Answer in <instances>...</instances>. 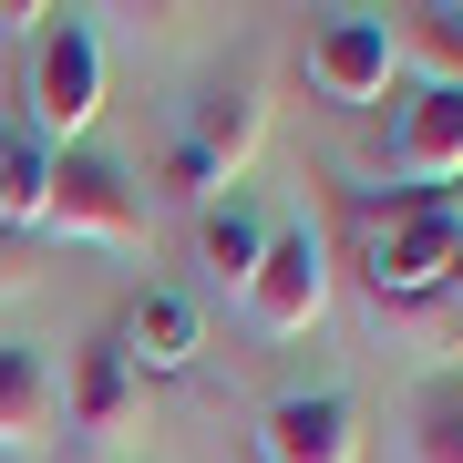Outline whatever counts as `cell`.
I'll return each mask as SVG.
<instances>
[{"label": "cell", "mask_w": 463, "mask_h": 463, "mask_svg": "<svg viewBox=\"0 0 463 463\" xmlns=\"http://www.w3.org/2000/svg\"><path fill=\"white\" fill-rule=\"evenodd\" d=\"M258 463H361V402L350 392H288L258 412Z\"/></svg>", "instance_id": "52a82bcc"}, {"label": "cell", "mask_w": 463, "mask_h": 463, "mask_svg": "<svg viewBox=\"0 0 463 463\" xmlns=\"http://www.w3.org/2000/svg\"><path fill=\"white\" fill-rule=\"evenodd\" d=\"M134 412H145V381H134V361L114 350V330L83 340V361H72V392H62V422L83 432V443H124Z\"/></svg>", "instance_id": "9c48e42d"}, {"label": "cell", "mask_w": 463, "mask_h": 463, "mask_svg": "<svg viewBox=\"0 0 463 463\" xmlns=\"http://www.w3.org/2000/svg\"><path fill=\"white\" fill-rule=\"evenodd\" d=\"M258 134H268V103H258V83H206V93H196V114H185L175 175H185V185L237 175V165L258 155Z\"/></svg>", "instance_id": "8992f818"}, {"label": "cell", "mask_w": 463, "mask_h": 463, "mask_svg": "<svg viewBox=\"0 0 463 463\" xmlns=\"http://www.w3.org/2000/svg\"><path fill=\"white\" fill-rule=\"evenodd\" d=\"M114 350L134 361V381H175V371L206 350V330H196V309H185L175 288H145V298L114 319Z\"/></svg>", "instance_id": "30bf717a"}, {"label": "cell", "mask_w": 463, "mask_h": 463, "mask_svg": "<svg viewBox=\"0 0 463 463\" xmlns=\"http://www.w3.org/2000/svg\"><path fill=\"white\" fill-rule=\"evenodd\" d=\"M32 248H114V258H134L145 248V196H134V175L114 165V155H93V145L52 155Z\"/></svg>", "instance_id": "6da1fadb"}, {"label": "cell", "mask_w": 463, "mask_h": 463, "mask_svg": "<svg viewBox=\"0 0 463 463\" xmlns=\"http://www.w3.org/2000/svg\"><path fill=\"white\" fill-rule=\"evenodd\" d=\"M42 134H0V288H32V216H42Z\"/></svg>", "instance_id": "8fae6325"}, {"label": "cell", "mask_w": 463, "mask_h": 463, "mask_svg": "<svg viewBox=\"0 0 463 463\" xmlns=\"http://www.w3.org/2000/svg\"><path fill=\"white\" fill-rule=\"evenodd\" d=\"M392 175L412 185V196H443V185L463 175V93H453V83H422L412 103H402V124H392Z\"/></svg>", "instance_id": "ba28073f"}, {"label": "cell", "mask_w": 463, "mask_h": 463, "mask_svg": "<svg viewBox=\"0 0 463 463\" xmlns=\"http://www.w3.org/2000/svg\"><path fill=\"white\" fill-rule=\"evenodd\" d=\"M371 288L392 309H422V298L463 288V206L453 196H402L392 227L371 237Z\"/></svg>", "instance_id": "7a4b0ae2"}, {"label": "cell", "mask_w": 463, "mask_h": 463, "mask_svg": "<svg viewBox=\"0 0 463 463\" xmlns=\"http://www.w3.org/2000/svg\"><path fill=\"white\" fill-rule=\"evenodd\" d=\"M196 248H206L216 279H237V288H248V279H258V258H268V227H258L248 206H206V216H196Z\"/></svg>", "instance_id": "4fadbf2b"}, {"label": "cell", "mask_w": 463, "mask_h": 463, "mask_svg": "<svg viewBox=\"0 0 463 463\" xmlns=\"http://www.w3.org/2000/svg\"><path fill=\"white\" fill-rule=\"evenodd\" d=\"M62 422V381L32 340H0V453H42Z\"/></svg>", "instance_id": "7c38bea8"}, {"label": "cell", "mask_w": 463, "mask_h": 463, "mask_svg": "<svg viewBox=\"0 0 463 463\" xmlns=\"http://www.w3.org/2000/svg\"><path fill=\"white\" fill-rule=\"evenodd\" d=\"M237 298H248L258 340H309L319 319H330V248H319V227H279L268 258H258V279Z\"/></svg>", "instance_id": "277c9868"}, {"label": "cell", "mask_w": 463, "mask_h": 463, "mask_svg": "<svg viewBox=\"0 0 463 463\" xmlns=\"http://www.w3.org/2000/svg\"><path fill=\"white\" fill-rule=\"evenodd\" d=\"M93 114H103V42L72 11H52L42 32H32V134L72 155L93 134Z\"/></svg>", "instance_id": "3957f363"}, {"label": "cell", "mask_w": 463, "mask_h": 463, "mask_svg": "<svg viewBox=\"0 0 463 463\" xmlns=\"http://www.w3.org/2000/svg\"><path fill=\"white\" fill-rule=\"evenodd\" d=\"M392 62H402V42H392L381 11H340V21L309 32V83L330 103H381L392 93Z\"/></svg>", "instance_id": "5b68a950"}, {"label": "cell", "mask_w": 463, "mask_h": 463, "mask_svg": "<svg viewBox=\"0 0 463 463\" xmlns=\"http://www.w3.org/2000/svg\"><path fill=\"white\" fill-rule=\"evenodd\" d=\"M392 42H402V52H422V62L463 93V11H412V32H392Z\"/></svg>", "instance_id": "9a60e30c"}, {"label": "cell", "mask_w": 463, "mask_h": 463, "mask_svg": "<svg viewBox=\"0 0 463 463\" xmlns=\"http://www.w3.org/2000/svg\"><path fill=\"white\" fill-rule=\"evenodd\" d=\"M402 463H463V381H432L412 412V453Z\"/></svg>", "instance_id": "5bb4252c"}]
</instances>
